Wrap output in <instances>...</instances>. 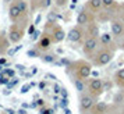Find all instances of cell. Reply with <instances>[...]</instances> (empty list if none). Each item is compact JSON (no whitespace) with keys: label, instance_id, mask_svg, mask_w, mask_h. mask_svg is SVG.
Instances as JSON below:
<instances>
[{"label":"cell","instance_id":"cell-29","mask_svg":"<svg viewBox=\"0 0 124 114\" xmlns=\"http://www.w3.org/2000/svg\"><path fill=\"white\" fill-rule=\"evenodd\" d=\"M60 107L62 108L68 107V99L67 97H62V100H60Z\"/></svg>","mask_w":124,"mask_h":114},{"label":"cell","instance_id":"cell-8","mask_svg":"<svg viewBox=\"0 0 124 114\" xmlns=\"http://www.w3.org/2000/svg\"><path fill=\"white\" fill-rule=\"evenodd\" d=\"M85 38H86L85 28L78 27V25H74L67 34V39L70 40V42H73V43H82Z\"/></svg>","mask_w":124,"mask_h":114},{"label":"cell","instance_id":"cell-3","mask_svg":"<svg viewBox=\"0 0 124 114\" xmlns=\"http://www.w3.org/2000/svg\"><path fill=\"white\" fill-rule=\"evenodd\" d=\"M99 49H101V43H99V39H96V38L86 36L82 42V53L89 61L95 57V54L98 53Z\"/></svg>","mask_w":124,"mask_h":114},{"label":"cell","instance_id":"cell-46","mask_svg":"<svg viewBox=\"0 0 124 114\" xmlns=\"http://www.w3.org/2000/svg\"><path fill=\"white\" fill-rule=\"evenodd\" d=\"M120 47H123V49H124V40H123V43H121V45H120Z\"/></svg>","mask_w":124,"mask_h":114},{"label":"cell","instance_id":"cell-19","mask_svg":"<svg viewBox=\"0 0 124 114\" xmlns=\"http://www.w3.org/2000/svg\"><path fill=\"white\" fill-rule=\"evenodd\" d=\"M102 3H103V8L107 10V11H112V13L118 11L120 4L117 3V0H102Z\"/></svg>","mask_w":124,"mask_h":114},{"label":"cell","instance_id":"cell-6","mask_svg":"<svg viewBox=\"0 0 124 114\" xmlns=\"http://www.w3.org/2000/svg\"><path fill=\"white\" fill-rule=\"evenodd\" d=\"M24 35H25V29L21 28V27L17 25V24H11V25L8 27L7 36H8V39H10V42H11L13 45L20 43V42L23 40Z\"/></svg>","mask_w":124,"mask_h":114},{"label":"cell","instance_id":"cell-15","mask_svg":"<svg viewBox=\"0 0 124 114\" xmlns=\"http://www.w3.org/2000/svg\"><path fill=\"white\" fill-rule=\"evenodd\" d=\"M110 110V104L106 102H96L91 108L89 114H107Z\"/></svg>","mask_w":124,"mask_h":114},{"label":"cell","instance_id":"cell-30","mask_svg":"<svg viewBox=\"0 0 124 114\" xmlns=\"http://www.w3.org/2000/svg\"><path fill=\"white\" fill-rule=\"evenodd\" d=\"M40 35H42V32H40L39 29H36V32H35L32 36H31V40H38L40 38Z\"/></svg>","mask_w":124,"mask_h":114},{"label":"cell","instance_id":"cell-1","mask_svg":"<svg viewBox=\"0 0 124 114\" xmlns=\"http://www.w3.org/2000/svg\"><path fill=\"white\" fill-rule=\"evenodd\" d=\"M92 67H93L92 63L88 60H77V61H71V64L67 67V72L77 79L86 81L91 78Z\"/></svg>","mask_w":124,"mask_h":114},{"label":"cell","instance_id":"cell-27","mask_svg":"<svg viewBox=\"0 0 124 114\" xmlns=\"http://www.w3.org/2000/svg\"><path fill=\"white\" fill-rule=\"evenodd\" d=\"M35 32H36V25H35L34 22L29 24V27H28V35H31V36H32Z\"/></svg>","mask_w":124,"mask_h":114},{"label":"cell","instance_id":"cell-16","mask_svg":"<svg viewBox=\"0 0 124 114\" xmlns=\"http://www.w3.org/2000/svg\"><path fill=\"white\" fill-rule=\"evenodd\" d=\"M11 42L8 39V36L4 34H0V57H4L8 53L10 47H11Z\"/></svg>","mask_w":124,"mask_h":114},{"label":"cell","instance_id":"cell-43","mask_svg":"<svg viewBox=\"0 0 124 114\" xmlns=\"http://www.w3.org/2000/svg\"><path fill=\"white\" fill-rule=\"evenodd\" d=\"M118 111H120V114H124V106H123V107L118 108Z\"/></svg>","mask_w":124,"mask_h":114},{"label":"cell","instance_id":"cell-42","mask_svg":"<svg viewBox=\"0 0 124 114\" xmlns=\"http://www.w3.org/2000/svg\"><path fill=\"white\" fill-rule=\"evenodd\" d=\"M0 64H6V58L3 57V58H0Z\"/></svg>","mask_w":124,"mask_h":114},{"label":"cell","instance_id":"cell-14","mask_svg":"<svg viewBox=\"0 0 124 114\" xmlns=\"http://www.w3.org/2000/svg\"><path fill=\"white\" fill-rule=\"evenodd\" d=\"M85 34H86V36H89V38H96V39H99V36H101L99 24L96 22V21L88 24V25L85 27Z\"/></svg>","mask_w":124,"mask_h":114},{"label":"cell","instance_id":"cell-5","mask_svg":"<svg viewBox=\"0 0 124 114\" xmlns=\"http://www.w3.org/2000/svg\"><path fill=\"white\" fill-rule=\"evenodd\" d=\"M45 31H47V32L50 34L52 40H53L54 45L62 43L63 40L66 39V32H64L63 27L62 25H59V24H46Z\"/></svg>","mask_w":124,"mask_h":114},{"label":"cell","instance_id":"cell-41","mask_svg":"<svg viewBox=\"0 0 124 114\" xmlns=\"http://www.w3.org/2000/svg\"><path fill=\"white\" fill-rule=\"evenodd\" d=\"M29 86H31V85H25V86L23 88V91H21V92H23V93H25V92H27V89H28Z\"/></svg>","mask_w":124,"mask_h":114},{"label":"cell","instance_id":"cell-36","mask_svg":"<svg viewBox=\"0 0 124 114\" xmlns=\"http://www.w3.org/2000/svg\"><path fill=\"white\" fill-rule=\"evenodd\" d=\"M60 89H62V86H57V85L53 86V91H54V93H57V95H60Z\"/></svg>","mask_w":124,"mask_h":114},{"label":"cell","instance_id":"cell-18","mask_svg":"<svg viewBox=\"0 0 124 114\" xmlns=\"http://www.w3.org/2000/svg\"><path fill=\"white\" fill-rule=\"evenodd\" d=\"M113 82L120 89H124V68H118L114 72V75H113Z\"/></svg>","mask_w":124,"mask_h":114},{"label":"cell","instance_id":"cell-10","mask_svg":"<svg viewBox=\"0 0 124 114\" xmlns=\"http://www.w3.org/2000/svg\"><path fill=\"white\" fill-rule=\"evenodd\" d=\"M95 103H96V99L93 96H91L89 93H82L81 97H79V110H81V113L82 114L89 113Z\"/></svg>","mask_w":124,"mask_h":114},{"label":"cell","instance_id":"cell-34","mask_svg":"<svg viewBox=\"0 0 124 114\" xmlns=\"http://www.w3.org/2000/svg\"><path fill=\"white\" fill-rule=\"evenodd\" d=\"M114 108H116L114 106H110V110H109V113H107V114H120L118 110H117V111H114Z\"/></svg>","mask_w":124,"mask_h":114},{"label":"cell","instance_id":"cell-39","mask_svg":"<svg viewBox=\"0 0 124 114\" xmlns=\"http://www.w3.org/2000/svg\"><path fill=\"white\" fill-rule=\"evenodd\" d=\"M63 111H64V114H71V110L68 107H66V108H63Z\"/></svg>","mask_w":124,"mask_h":114},{"label":"cell","instance_id":"cell-38","mask_svg":"<svg viewBox=\"0 0 124 114\" xmlns=\"http://www.w3.org/2000/svg\"><path fill=\"white\" fill-rule=\"evenodd\" d=\"M14 1H16V0H3V3H4L6 6H10V4H11V3H14Z\"/></svg>","mask_w":124,"mask_h":114},{"label":"cell","instance_id":"cell-24","mask_svg":"<svg viewBox=\"0 0 124 114\" xmlns=\"http://www.w3.org/2000/svg\"><path fill=\"white\" fill-rule=\"evenodd\" d=\"M68 1H70V0H54V4H56V7L62 8V7H66V6H67Z\"/></svg>","mask_w":124,"mask_h":114},{"label":"cell","instance_id":"cell-13","mask_svg":"<svg viewBox=\"0 0 124 114\" xmlns=\"http://www.w3.org/2000/svg\"><path fill=\"white\" fill-rule=\"evenodd\" d=\"M53 0H29V10L31 11H43L50 8Z\"/></svg>","mask_w":124,"mask_h":114},{"label":"cell","instance_id":"cell-12","mask_svg":"<svg viewBox=\"0 0 124 114\" xmlns=\"http://www.w3.org/2000/svg\"><path fill=\"white\" fill-rule=\"evenodd\" d=\"M99 43H101V47H107V49H112V50H117V43L113 38L112 32H103L99 36Z\"/></svg>","mask_w":124,"mask_h":114},{"label":"cell","instance_id":"cell-7","mask_svg":"<svg viewBox=\"0 0 124 114\" xmlns=\"http://www.w3.org/2000/svg\"><path fill=\"white\" fill-rule=\"evenodd\" d=\"M93 21H96V14L88 11L86 8L78 11L77 17H75V22H77V25H78V27H82V28H85L88 24L93 22Z\"/></svg>","mask_w":124,"mask_h":114},{"label":"cell","instance_id":"cell-28","mask_svg":"<svg viewBox=\"0 0 124 114\" xmlns=\"http://www.w3.org/2000/svg\"><path fill=\"white\" fill-rule=\"evenodd\" d=\"M8 79H10V78H8V77H6L3 72L0 74V85H4V84H7V82H8Z\"/></svg>","mask_w":124,"mask_h":114},{"label":"cell","instance_id":"cell-2","mask_svg":"<svg viewBox=\"0 0 124 114\" xmlns=\"http://www.w3.org/2000/svg\"><path fill=\"white\" fill-rule=\"evenodd\" d=\"M114 53L116 51L112 49H107V47H101L98 53L95 54V57L91 60V63L93 67H105L107 64H110L114 58Z\"/></svg>","mask_w":124,"mask_h":114},{"label":"cell","instance_id":"cell-32","mask_svg":"<svg viewBox=\"0 0 124 114\" xmlns=\"http://www.w3.org/2000/svg\"><path fill=\"white\" fill-rule=\"evenodd\" d=\"M3 74L10 78V77H14V71H13V70H10V71H8V70H4V71H3Z\"/></svg>","mask_w":124,"mask_h":114},{"label":"cell","instance_id":"cell-35","mask_svg":"<svg viewBox=\"0 0 124 114\" xmlns=\"http://www.w3.org/2000/svg\"><path fill=\"white\" fill-rule=\"evenodd\" d=\"M40 20H42V13H39V14H38V17H36V20H35V25H38V24L40 22Z\"/></svg>","mask_w":124,"mask_h":114},{"label":"cell","instance_id":"cell-44","mask_svg":"<svg viewBox=\"0 0 124 114\" xmlns=\"http://www.w3.org/2000/svg\"><path fill=\"white\" fill-rule=\"evenodd\" d=\"M7 113L8 114H16V111H14V110H7Z\"/></svg>","mask_w":124,"mask_h":114},{"label":"cell","instance_id":"cell-11","mask_svg":"<svg viewBox=\"0 0 124 114\" xmlns=\"http://www.w3.org/2000/svg\"><path fill=\"white\" fill-rule=\"evenodd\" d=\"M52 45H53V40H52L50 34H49L47 31H43V32H42V35H40V38L36 40V45H35V47H38L42 53H45V51H47L52 47Z\"/></svg>","mask_w":124,"mask_h":114},{"label":"cell","instance_id":"cell-26","mask_svg":"<svg viewBox=\"0 0 124 114\" xmlns=\"http://www.w3.org/2000/svg\"><path fill=\"white\" fill-rule=\"evenodd\" d=\"M117 13H118L117 17L124 22V3H123V4H120V7H118V11H117Z\"/></svg>","mask_w":124,"mask_h":114},{"label":"cell","instance_id":"cell-37","mask_svg":"<svg viewBox=\"0 0 124 114\" xmlns=\"http://www.w3.org/2000/svg\"><path fill=\"white\" fill-rule=\"evenodd\" d=\"M45 88H46V82H43V81H42V82H39V89H40V91H43Z\"/></svg>","mask_w":124,"mask_h":114},{"label":"cell","instance_id":"cell-25","mask_svg":"<svg viewBox=\"0 0 124 114\" xmlns=\"http://www.w3.org/2000/svg\"><path fill=\"white\" fill-rule=\"evenodd\" d=\"M39 114H54V110L52 107H40V113Z\"/></svg>","mask_w":124,"mask_h":114},{"label":"cell","instance_id":"cell-40","mask_svg":"<svg viewBox=\"0 0 124 114\" xmlns=\"http://www.w3.org/2000/svg\"><path fill=\"white\" fill-rule=\"evenodd\" d=\"M17 113H18V114H27V111H25L24 108H20V110H18Z\"/></svg>","mask_w":124,"mask_h":114},{"label":"cell","instance_id":"cell-33","mask_svg":"<svg viewBox=\"0 0 124 114\" xmlns=\"http://www.w3.org/2000/svg\"><path fill=\"white\" fill-rule=\"evenodd\" d=\"M36 106H39V107H45V100H43V99H38V100H36Z\"/></svg>","mask_w":124,"mask_h":114},{"label":"cell","instance_id":"cell-47","mask_svg":"<svg viewBox=\"0 0 124 114\" xmlns=\"http://www.w3.org/2000/svg\"><path fill=\"white\" fill-rule=\"evenodd\" d=\"M0 34H1V31H0Z\"/></svg>","mask_w":124,"mask_h":114},{"label":"cell","instance_id":"cell-17","mask_svg":"<svg viewBox=\"0 0 124 114\" xmlns=\"http://www.w3.org/2000/svg\"><path fill=\"white\" fill-rule=\"evenodd\" d=\"M85 8L93 14H98L103 8V3H102V0H86Z\"/></svg>","mask_w":124,"mask_h":114},{"label":"cell","instance_id":"cell-45","mask_svg":"<svg viewBox=\"0 0 124 114\" xmlns=\"http://www.w3.org/2000/svg\"><path fill=\"white\" fill-rule=\"evenodd\" d=\"M17 68H18V70H24V65H20V64H18V65H17Z\"/></svg>","mask_w":124,"mask_h":114},{"label":"cell","instance_id":"cell-21","mask_svg":"<svg viewBox=\"0 0 124 114\" xmlns=\"http://www.w3.org/2000/svg\"><path fill=\"white\" fill-rule=\"evenodd\" d=\"M73 84H74V86H75V89H77L79 93H84V92L86 91V82H85V81H81V79L74 78Z\"/></svg>","mask_w":124,"mask_h":114},{"label":"cell","instance_id":"cell-4","mask_svg":"<svg viewBox=\"0 0 124 114\" xmlns=\"http://www.w3.org/2000/svg\"><path fill=\"white\" fill-rule=\"evenodd\" d=\"M103 92H105L103 79L98 78V77H93V78L88 79V82H86V93H89L91 96H93L98 100L103 95Z\"/></svg>","mask_w":124,"mask_h":114},{"label":"cell","instance_id":"cell-9","mask_svg":"<svg viewBox=\"0 0 124 114\" xmlns=\"http://www.w3.org/2000/svg\"><path fill=\"white\" fill-rule=\"evenodd\" d=\"M110 32H112L114 40L124 38V22L118 17H114L110 21Z\"/></svg>","mask_w":124,"mask_h":114},{"label":"cell","instance_id":"cell-31","mask_svg":"<svg viewBox=\"0 0 124 114\" xmlns=\"http://www.w3.org/2000/svg\"><path fill=\"white\" fill-rule=\"evenodd\" d=\"M60 96L62 97H68V91L66 89V88H62V89H60Z\"/></svg>","mask_w":124,"mask_h":114},{"label":"cell","instance_id":"cell-23","mask_svg":"<svg viewBox=\"0 0 124 114\" xmlns=\"http://www.w3.org/2000/svg\"><path fill=\"white\" fill-rule=\"evenodd\" d=\"M27 56L31 57V58H40L42 51H40L38 47H34V49H29V50L27 51Z\"/></svg>","mask_w":124,"mask_h":114},{"label":"cell","instance_id":"cell-22","mask_svg":"<svg viewBox=\"0 0 124 114\" xmlns=\"http://www.w3.org/2000/svg\"><path fill=\"white\" fill-rule=\"evenodd\" d=\"M40 60L43 61V63L46 64H52V63H54L56 61V56L54 54H52V53H42V56H40Z\"/></svg>","mask_w":124,"mask_h":114},{"label":"cell","instance_id":"cell-20","mask_svg":"<svg viewBox=\"0 0 124 114\" xmlns=\"http://www.w3.org/2000/svg\"><path fill=\"white\" fill-rule=\"evenodd\" d=\"M16 3H17L18 8L23 11V14H27L29 15V0H16Z\"/></svg>","mask_w":124,"mask_h":114}]
</instances>
